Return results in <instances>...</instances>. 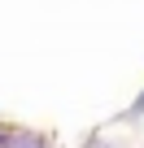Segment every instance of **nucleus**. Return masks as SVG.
Returning <instances> with one entry per match:
<instances>
[{
    "label": "nucleus",
    "mask_w": 144,
    "mask_h": 148,
    "mask_svg": "<svg viewBox=\"0 0 144 148\" xmlns=\"http://www.w3.org/2000/svg\"><path fill=\"white\" fill-rule=\"evenodd\" d=\"M9 139H13V131H0V144H9Z\"/></svg>",
    "instance_id": "1"
}]
</instances>
